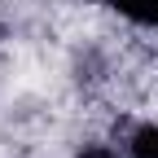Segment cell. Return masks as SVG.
Listing matches in <instances>:
<instances>
[{"label":"cell","instance_id":"7a4b0ae2","mask_svg":"<svg viewBox=\"0 0 158 158\" xmlns=\"http://www.w3.org/2000/svg\"><path fill=\"white\" fill-rule=\"evenodd\" d=\"M101 5H110L123 22L141 31H158V0H101Z\"/></svg>","mask_w":158,"mask_h":158},{"label":"cell","instance_id":"6da1fadb","mask_svg":"<svg viewBox=\"0 0 158 158\" xmlns=\"http://www.w3.org/2000/svg\"><path fill=\"white\" fill-rule=\"evenodd\" d=\"M123 158H158V118H136L118 141Z\"/></svg>","mask_w":158,"mask_h":158}]
</instances>
